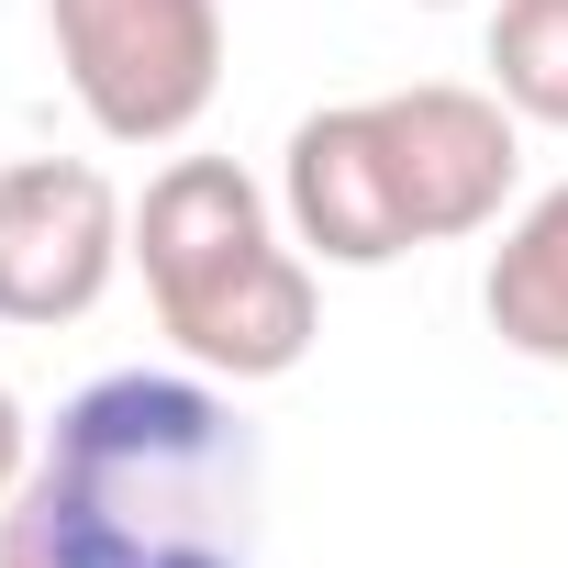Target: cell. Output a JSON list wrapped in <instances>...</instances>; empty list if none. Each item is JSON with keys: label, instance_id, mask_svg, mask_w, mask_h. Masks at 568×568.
<instances>
[{"label": "cell", "instance_id": "6da1fadb", "mask_svg": "<svg viewBox=\"0 0 568 568\" xmlns=\"http://www.w3.org/2000/svg\"><path fill=\"white\" fill-rule=\"evenodd\" d=\"M256 424L212 379L112 368L0 501V568H256Z\"/></svg>", "mask_w": 568, "mask_h": 568}, {"label": "cell", "instance_id": "7a4b0ae2", "mask_svg": "<svg viewBox=\"0 0 568 568\" xmlns=\"http://www.w3.org/2000/svg\"><path fill=\"white\" fill-rule=\"evenodd\" d=\"M134 256L156 324L212 379H291L313 357V267L267 234V201L234 156H168L134 201Z\"/></svg>", "mask_w": 568, "mask_h": 568}, {"label": "cell", "instance_id": "3957f363", "mask_svg": "<svg viewBox=\"0 0 568 568\" xmlns=\"http://www.w3.org/2000/svg\"><path fill=\"white\" fill-rule=\"evenodd\" d=\"M45 23L112 145H179L223 90V0H45Z\"/></svg>", "mask_w": 568, "mask_h": 568}, {"label": "cell", "instance_id": "277c9868", "mask_svg": "<svg viewBox=\"0 0 568 568\" xmlns=\"http://www.w3.org/2000/svg\"><path fill=\"white\" fill-rule=\"evenodd\" d=\"M134 223L112 201V179L90 156H23L0 168V324H79L112 267H123Z\"/></svg>", "mask_w": 568, "mask_h": 568}, {"label": "cell", "instance_id": "5b68a950", "mask_svg": "<svg viewBox=\"0 0 568 568\" xmlns=\"http://www.w3.org/2000/svg\"><path fill=\"white\" fill-rule=\"evenodd\" d=\"M379 123V156H390V201L413 223V245H446V234H479L501 201H513V101L501 90H457V79H424V90H390L368 101Z\"/></svg>", "mask_w": 568, "mask_h": 568}, {"label": "cell", "instance_id": "8992f818", "mask_svg": "<svg viewBox=\"0 0 568 568\" xmlns=\"http://www.w3.org/2000/svg\"><path fill=\"white\" fill-rule=\"evenodd\" d=\"M278 201H291V234L324 256V267H390L413 256V223L390 201V156H379V123L368 101H335L291 134V168H278Z\"/></svg>", "mask_w": 568, "mask_h": 568}, {"label": "cell", "instance_id": "52a82bcc", "mask_svg": "<svg viewBox=\"0 0 568 568\" xmlns=\"http://www.w3.org/2000/svg\"><path fill=\"white\" fill-rule=\"evenodd\" d=\"M479 313L513 357L535 368H568V179L490 245V278H479Z\"/></svg>", "mask_w": 568, "mask_h": 568}, {"label": "cell", "instance_id": "ba28073f", "mask_svg": "<svg viewBox=\"0 0 568 568\" xmlns=\"http://www.w3.org/2000/svg\"><path fill=\"white\" fill-rule=\"evenodd\" d=\"M490 90L524 123L568 134V0H501L490 12Z\"/></svg>", "mask_w": 568, "mask_h": 568}, {"label": "cell", "instance_id": "9c48e42d", "mask_svg": "<svg viewBox=\"0 0 568 568\" xmlns=\"http://www.w3.org/2000/svg\"><path fill=\"white\" fill-rule=\"evenodd\" d=\"M23 468H34V424H23V402L0 390V501L23 490Z\"/></svg>", "mask_w": 568, "mask_h": 568}]
</instances>
